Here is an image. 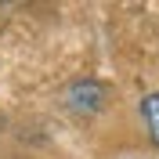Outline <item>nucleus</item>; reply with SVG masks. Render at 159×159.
<instances>
[{"instance_id": "f257e3e1", "label": "nucleus", "mask_w": 159, "mask_h": 159, "mask_svg": "<svg viewBox=\"0 0 159 159\" xmlns=\"http://www.w3.org/2000/svg\"><path fill=\"white\" fill-rule=\"evenodd\" d=\"M61 101L72 116H98L109 101V87L94 76H83V80H72L69 87L61 90Z\"/></svg>"}, {"instance_id": "f03ea898", "label": "nucleus", "mask_w": 159, "mask_h": 159, "mask_svg": "<svg viewBox=\"0 0 159 159\" xmlns=\"http://www.w3.org/2000/svg\"><path fill=\"white\" fill-rule=\"evenodd\" d=\"M138 112H141V119H145V127H148L152 145L159 148V90H148V94L138 101Z\"/></svg>"}]
</instances>
